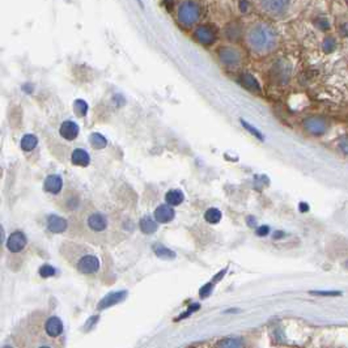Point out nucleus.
I'll return each instance as SVG.
<instances>
[{
    "mask_svg": "<svg viewBox=\"0 0 348 348\" xmlns=\"http://www.w3.org/2000/svg\"><path fill=\"white\" fill-rule=\"evenodd\" d=\"M276 33L267 24H255L247 32V43L255 53L267 54L276 46Z\"/></svg>",
    "mask_w": 348,
    "mask_h": 348,
    "instance_id": "nucleus-1",
    "label": "nucleus"
},
{
    "mask_svg": "<svg viewBox=\"0 0 348 348\" xmlns=\"http://www.w3.org/2000/svg\"><path fill=\"white\" fill-rule=\"evenodd\" d=\"M199 16H200V7H199L198 3L184 1V3L180 4V7H178V20L184 25L191 27L193 24L198 21Z\"/></svg>",
    "mask_w": 348,
    "mask_h": 348,
    "instance_id": "nucleus-2",
    "label": "nucleus"
},
{
    "mask_svg": "<svg viewBox=\"0 0 348 348\" xmlns=\"http://www.w3.org/2000/svg\"><path fill=\"white\" fill-rule=\"evenodd\" d=\"M303 126L305 128V131L308 134L313 135V136H322L327 132L329 128V123L323 116H308L307 119L303 122Z\"/></svg>",
    "mask_w": 348,
    "mask_h": 348,
    "instance_id": "nucleus-3",
    "label": "nucleus"
},
{
    "mask_svg": "<svg viewBox=\"0 0 348 348\" xmlns=\"http://www.w3.org/2000/svg\"><path fill=\"white\" fill-rule=\"evenodd\" d=\"M76 266L81 273L90 275V273L97 272L100 270V259L93 254H86L79 259Z\"/></svg>",
    "mask_w": 348,
    "mask_h": 348,
    "instance_id": "nucleus-4",
    "label": "nucleus"
},
{
    "mask_svg": "<svg viewBox=\"0 0 348 348\" xmlns=\"http://www.w3.org/2000/svg\"><path fill=\"white\" fill-rule=\"evenodd\" d=\"M219 53V59L227 66H237L241 62V54L238 50L229 46H223L217 50Z\"/></svg>",
    "mask_w": 348,
    "mask_h": 348,
    "instance_id": "nucleus-5",
    "label": "nucleus"
},
{
    "mask_svg": "<svg viewBox=\"0 0 348 348\" xmlns=\"http://www.w3.org/2000/svg\"><path fill=\"white\" fill-rule=\"evenodd\" d=\"M5 243H7L8 250L12 251V253H19V251H21L24 247L27 246L28 240L27 236L21 231H16L12 234H9Z\"/></svg>",
    "mask_w": 348,
    "mask_h": 348,
    "instance_id": "nucleus-6",
    "label": "nucleus"
},
{
    "mask_svg": "<svg viewBox=\"0 0 348 348\" xmlns=\"http://www.w3.org/2000/svg\"><path fill=\"white\" fill-rule=\"evenodd\" d=\"M194 37L196 41L204 45H211L216 41V32L208 25H199L194 32Z\"/></svg>",
    "mask_w": 348,
    "mask_h": 348,
    "instance_id": "nucleus-7",
    "label": "nucleus"
},
{
    "mask_svg": "<svg viewBox=\"0 0 348 348\" xmlns=\"http://www.w3.org/2000/svg\"><path fill=\"white\" fill-rule=\"evenodd\" d=\"M63 322L60 321L59 317L53 315L49 317L45 322V333L49 335L50 338H58L63 334Z\"/></svg>",
    "mask_w": 348,
    "mask_h": 348,
    "instance_id": "nucleus-8",
    "label": "nucleus"
},
{
    "mask_svg": "<svg viewBox=\"0 0 348 348\" xmlns=\"http://www.w3.org/2000/svg\"><path fill=\"white\" fill-rule=\"evenodd\" d=\"M88 227L94 232H104L108 228V219L101 212H93L88 217Z\"/></svg>",
    "mask_w": 348,
    "mask_h": 348,
    "instance_id": "nucleus-9",
    "label": "nucleus"
},
{
    "mask_svg": "<svg viewBox=\"0 0 348 348\" xmlns=\"http://www.w3.org/2000/svg\"><path fill=\"white\" fill-rule=\"evenodd\" d=\"M127 296V292L126 291H118V292H112L106 295L104 299L98 303V309L102 310V309H108L110 307H114L116 304L123 301Z\"/></svg>",
    "mask_w": 348,
    "mask_h": 348,
    "instance_id": "nucleus-10",
    "label": "nucleus"
},
{
    "mask_svg": "<svg viewBox=\"0 0 348 348\" xmlns=\"http://www.w3.org/2000/svg\"><path fill=\"white\" fill-rule=\"evenodd\" d=\"M174 216H176V212L172 208V206H169V204H161L155 210V220L157 223H161V224L172 221Z\"/></svg>",
    "mask_w": 348,
    "mask_h": 348,
    "instance_id": "nucleus-11",
    "label": "nucleus"
},
{
    "mask_svg": "<svg viewBox=\"0 0 348 348\" xmlns=\"http://www.w3.org/2000/svg\"><path fill=\"white\" fill-rule=\"evenodd\" d=\"M79 126L72 120H66L63 123L60 124L59 134L60 136H63L66 140H75L79 135Z\"/></svg>",
    "mask_w": 348,
    "mask_h": 348,
    "instance_id": "nucleus-12",
    "label": "nucleus"
},
{
    "mask_svg": "<svg viewBox=\"0 0 348 348\" xmlns=\"http://www.w3.org/2000/svg\"><path fill=\"white\" fill-rule=\"evenodd\" d=\"M47 229L51 233H62L67 229V221L58 215H50L47 217Z\"/></svg>",
    "mask_w": 348,
    "mask_h": 348,
    "instance_id": "nucleus-13",
    "label": "nucleus"
},
{
    "mask_svg": "<svg viewBox=\"0 0 348 348\" xmlns=\"http://www.w3.org/2000/svg\"><path fill=\"white\" fill-rule=\"evenodd\" d=\"M43 188L50 194H59L62 188H63V181H62L60 176L51 174V176H49L45 180Z\"/></svg>",
    "mask_w": 348,
    "mask_h": 348,
    "instance_id": "nucleus-14",
    "label": "nucleus"
},
{
    "mask_svg": "<svg viewBox=\"0 0 348 348\" xmlns=\"http://www.w3.org/2000/svg\"><path fill=\"white\" fill-rule=\"evenodd\" d=\"M265 9L272 15H281L284 13L285 9L288 8V1H281V0H272V1H263L261 3Z\"/></svg>",
    "mask_w": 348,
    "mask_h": 348,
    "instance_id": "nucleus-15",
    "label": "nucleus"
},
{
    "mask_svg": "<svg viewBox=\"0 0 348 348\" xmlns=\"http://www.w3.org/2000/svg\"><path fill=\"white\" fill-rule=\"evenodd\" d=\"M71 161L72 164L77 165V166H88L90 162V156L85 150L77 148L72 152Z\"/></svg>",
    "mask_w": 348,
    "mask_h": 348,
    "instance_id": "nucleus-16",
    "label": "nucleus"
},
{
    "mask_svg": "<svg viewBox=\"0 0 348 348\" xmlns=\"http://www.w3.org/2000/svg\"><path fill=\"white\" fill-rule=\"evenodd\" d=\"M139 227H140V231H142L143 233L152 234V233H155L157 231L158 223L151 216H144L142 217V220L139 223Z\"/></svg>",
    "mask_w": 348,
    "mask_h": 348,
    "instance_id": "nucleus-17",
    "label": "nucleus"
},
{
    "mask_svg": "<svg viewBox=\"0 0 348 348\" xmlns=\"http://www.w3.org/2000/svg\"><path fill=\"white\" fill-rule=\"evenodd\" d=\"M165 200L169 206H180L181 203L185 200V194L180 189H174L166 193L165 195Z\"/></svg>",
    "mask_w": 348,
    "mask_h": 348,
    "instance_id": "nucleus-18",
    "label": "nucleus"
},
{
    "mask_svg": "<svg viewBox=\"0 0 348 348\" xmlns=\"http://www.w3.org/2000/svg\"><path fill=\"white\" fill-rule=\"evenodd\" d=\"M241 82H242L243 86H246L247 89L253 90V92H261V84L249 72H245L241 75Z\"/></svg>",
    "mask_w": 348,
    "mask_h": 348,
    "instance_id": "nucleus-19",
    "label": "nucleus"
},
{
    "mask_svg": "<svg viewBox=\"0 0 348 348\" xmlns=\"http://www.w3.org/2000/svg\"><path fill=\"white\" fill-rule=\"evenodd\" d=\"M216 348H245V346L241 338L228 337L221 339L216 345Z\"/></svg>",
    "mask_w": 348,
    "mask_h": 348,
    "instance_id": "nucleus-20",
    "label": "nucleus"
},
{
    "mask_svg": "<svg viewBox=\"0 0 348 348\" xmlns=\"http://www.w3.org/2000/svg\"><path fill=\"white\" fill-rule=\"evenodd\" d=\"M38 144V139L36 135L33 134H27L24 135L21 142H20V146H21V150L25 151V152H29V151H33Z\"/></svg>",
    "mask_w": 348,
    "mask_h": 348,
    "instance_id": "nucleus-21",
    "label": "nucleus"
},
{
    "mask_svg": "<svg viewBox=\"0 0 348 348\" xmlns=\"http://www.w3.org/2000/svg\"><path fill=\"white\" fill-rule=\"evenodd\" d=\"M89 142L90 144L96 148V150H102L108 146V140L102 134H98V132H93V134L89 136Z\"/></svg>",
    "mask_w": 348,
    "mask_h": 348,
    "instance_id": "nucleus-22",
    "label": "nucleus"
},
{
    "mask_svg": "<svg viewBox=\"0 0 348 348\" xmlns=\"http://www.w3.org/2000/svg\"><path fill=\"white\" fill-rule=\"evenodd\" d=\"M154 251H155V254L157 255V257H160V258H164V259L176 258V253L170 250V249H168V247L162 246V245H155Z\"/></svg>",
    "mask_w": 348,
    "mask_h": 348,
    "instance_id": "nucleus-23",
    "label": "nucleus"
},
{
    "mask_svg": "<svg viewBox=\"0 0 348 348\" xmlns=\"http://www.w3.org/2000/svg\"><path fill=\"white\" fill-rule=\"evenodd\" d=\"M221 217H223V214H221V211L217 210V208H208V210L206 211V214H204V219H206L207 223H210V224H217V223L221 220Z\"/></svg>",
    "mask_w": 348,
    "mask_h": 348,
    "instance_id": "nucleus-24",
    "label": "nucleus"
},
{
    "mask_svg": "<svg viewBox=\"0 0 348 348\" xmlns=\"http://www.w3.org/2000/svg\"><path fill=\"white\" fill-rule=\"evenodd\" d=\"M322 49H323V51H325L326 54L333 53L334 50L337 49V41H335V38L331 37V36L326 37L323 43H322Z\"/></svg>",
    "mask_w": 348,
    "mask_h": 348,
    "instance_id": "nucleus-25",
    "label": "nucleus"
},
{
    "mask_svg": "<svg viewBox=\"0 0 348 348\" xmlns=\"http://www.w3.org/2000/svg\"><path fill=\"white\" fill-rule=\"evenodd\" d=\"M74 109H75V113L77 116H85L88 113V104L84 100H76L74 102Z\"/></svg>",
    "mask_w": 348,
    "mask_h": 348,
    "instance_id": "nucleus-26",
    "label": "nucleus"
},
{
    "mask_svg": "<svg viewBox=\"0 0 348 348\" xmlns=\"http://www.w3.org/2000/svg\"><path fill=\"white\" fill-rule=\"evenodd\" d=\"M241 124H242L243 128H246L247 131L250 132L251 135H254L255 138L259 139V140H265V138H263L262 132L259 131V130H257V128H255L254 126H251L250 123H247L246 120H245V119H241Z\"/></svg>",
    "mask_w": 348,
    "mask_h": 348,
    "instance_id": "nucleus-27",
    "label": "nucleus"
},
{
    "mask_svg": "<svg viewBox=\"0 0 348 348\" xmlns=\"http://www.w3.org/2000/svg\"><path fill=\"white\" fill-rule=\"evenodd\" d=\"M39 275H41L42 277L54 276V275H55V269H54L53 266H50V265H45V266H42L41 269H39Z\"/></svg>",
    "mask_w": 348,
    "mask_h": 348,
    "instance_id": "nucleus-28",
    "label": "nucleus"
},
{
    "mask_svg": "<svg viewBox=\"0 0 348 348\" xmlns=\"http://www.w3.org/2000/svg\"><path fill=\"white\" fill-rule=\"evenodd\" d=\"M310 295L325 296V297H335V296H342L341 291H310Z\"/></svg>",
    "mask_w": 348,
    "mask_h": 348,
    "instance_id": "nucleus-29",
    "label": "nucleus"
},
{
    "mask_svg": "<svg viewBox=\"0 0 348 348\" xmlns=\"http://www.w3.org/2000/svg\"><path fill=\"white\" fill-rule=\"evenodd\" d=\"M339 150L348 156V135L343 136V138L339 140Z\"/></svg>",
    "mask_w": 348,
    "mask_h": 348,
    "instance_id": "nucleus-30",
    "label": "nucleus"
},
{
    "mask_svg": "<svg viewBox=\"0 0 348 348\" xmlns=\"http://www.w3.org/2000/svg\"><path fill=\"white\" fill-rule=\"evenodd\" d=\"M315 25H317V28L321 30H329L330 29V23L327 19H318L317 21H315Z\"/></svg>",
    "mask_w": 348,
    "mask_h": 348,
    "instance_id": "nucleus-31",
    "label": "nucleus"
},
{
    "mask_svg": "<svg viewBox=\"0 0 348 348\" xmlns=\"http://www.w3.org/2000/svg\"><path fill=\"white\" fill-rule=\"evenodd\" d=\"M257 236L259 237H265L267 236L270 233V227H267V225H262V227H259V228H257Z\"/></svg>",
    "mask_w": 348,
    "mask_h": 348,
    "instance_id": "nucleus-32",
    "label": "nucleus"
},
{
    "mask_svg": "<svg viewBox=\"0 0 348 348\" xmlns=\"http://www.w3.org/2000/svg\"><path fill=\"white\" fill-rule=\"evenodd\" d=\"M212 287H214L212 283H207V284L200 289V296H202V297H207V296L211 293V291H212Z\"/></svg>",
    "mask_w": 348,
    "mask_h": 348,
    "instance_id": "nucleus-33",
    "label": "nucleus"
},
{
    "mask_svg": "<svg viewBox=\"0 0 348 348\" xmlns=\"http://www.w3.org/2000/svg\"><path fill=\"white\" fill-rule=\"evenodd\" d=\"M199 308H200V305H199V304H193V305H191V307L188 309V311H186V313H184V314L181 315L180 318H186V317H188V315H190L191 313H193V311L198 310Z\"/></svg>",
    "mask_w": 348,
    "mask_h": 348,
    "instance_id": "nucleus-34",
    "label": "nucleus"
},
{
    "mask_svg": "<svg viewBox=\"0 0 348 348\" xmlns=\"http://www.w3.org/2000/svg\"><path fill=\"white\" fill-rule=\"evenodd\" d=\"M339 33L342 37H348V23H343L339 25Z\"/></svg>",
    "mask_w": 348,
    "mask_h": 348,
    "instance_id": "nucleus-35",
    "label": "nucleus"
},
{
    "mask_svg": "<svg viewBox=\"0 0 348 348\" xmlns=\"http://www.w3.org/2000/svg\"><path fill=\"white\" fill-rule=\"evenodd\" d=\"M300 211H301V212H308V211H309V204H307V203L304 202L300 203Z\"/></svg>",
    "mask_w": 348,
    "mask_h": 348,
    "instance_id": "nucleus-36",
    "label": "nucleus"
},
{
    "mask_svg": "<svg viewBox=\"0 0 348 348\" xmlns=\"http://www.w3.org/2000/svg\"><path fill=\"white\" fill-rule=\"evenodd\" d=\"M247 7H249V3H246V1H241L240 3V9L242 12H246L247 11Z\"/></svg>",
    "mask_w": 348,
    "mask_h": 348,
    "instance_id": "nucleus-37",
    "label": "nucleus"
},
{
    "mask_svg": "<svg viewBox=\"0 0 348 348\" xmlns=\"http://www.w3.org/2000/svg\"><path fill=\"white\" fill-rule=\"evenodd\" d=\"M255 223H257V220H255L254 217H247V224H249V227H254Z\"/></svg>",
    "mask_w": 348,
    "mask_h": 348,
    "instance_id": "nucleus-38",
    "label": "nucleus"
},
{
    "mask_svg": "<svg viewBox=\"0 0 348 348\" xmlns=\"http://www.w3.org/2000/svg\"><path fill=\"white\" fill-rule=\"evenodd\" d=\"M283 236H284V233H283V232H277V233H275V234H273V238H279V237H283Z\"/></svg>",
    "mask_w": 348,
    "mask_h": 348,
    "instance_id": "nucleus-39",
    "label": "nucleus"
},
{
    "mask_svg": "<svg viewBox=\"0 0 348 348\" xmlns=\"http://www.w3.org/2000/svg\"><path fill=\"white\" fill-rule=\"evenodd\" d=\"M1 348H13V347H12L11 345H4L3 347H1Z\"/></svg>",
    "mask_w": 348,
    "mask_h": 348,
    "instance_id": "nucleus-40",
    "label": "nucleus"
},
{
    "mask_svg": "<svg viewBox=\"0 0 348 348\" xmlns=\"http://www.w3.org/2000/svg\"><path fill=\"white\" fill-rule=\"evenodd\" d=\"M38 348H51L50 346H41V347H38Z\"/></svg>",
    "mask_w": 348,
    "mask_h": 348,
    "instance_id": "nucleus-41",
    "label": "nucleus"
},
{
    "mask_svg": "<svg viewBox=\"0 0 348 348\" xmlns=\"http://www.w3.org/2000/svg\"><path fill=\"white\" fill-rule=\"evenodd\" d=\"M346 267H347V269H348V261H347V263H346Z\"/></svg>",
    "mask_w": 348,
    "mask_h": 348,
    "instance_id": "nucleus-42",
    "label": "nucleus"
},
{
    "mask_svg": "<svg viewBox=\"0 0 348 348\" xmlns=\"http://www.w3.org/2000/svg\"><path fill=\"white\" fill-rule=\"evenodd\" d=\"M347 4H348V1H347Z\"/></svg>",
    "mask_w": 348,
    "mask_h": 348,
    "instance_id": "nucleus-43",
    "label": "nucleus"
}]
</instances>
